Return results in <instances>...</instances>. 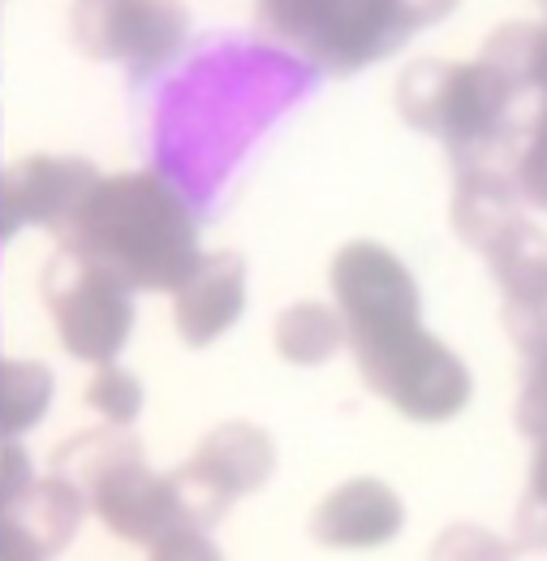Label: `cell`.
Here are the masks:
<instances>
[{
  "mask_svg": "<svg viewBox=\"0 0 547 561\" xmlns=\"http://www.w3.org/2000/svg\"><path fill=\"white\" fill-rule=\"evenodd\" d=\"M57 238L126 289H177L203 260L186 199L155 173L100 178Z\"/></svg>",
  "mask_w": 547,
  "mask_h": 561,
  "instance_id": "6da1fadb",
  "label": "cell"
},
{
  "mask_svg": "<svg viewBox=\"0 0 547 561\" xmlns=\"http://www.w3.org/2000/svg\"><path fill=\"white\" fill-rule=\"evenodd\" d=\"M453 9L457 0H259V26L315 66L353 73Z\"/></svg>",
  "mask_w": 547,
  "mask_h": 561,
  "instance_id": "7a4b0ae2",
  "label": "cell"
},
{
  "mask_svg": "<svg viewBox=\"0 0 547 561\" xmlns=\"http://www.w3.org/2000/svg\"><path fill=\"white\" fill-rule=\"evenodd\" d=\"M522 91L482 61H414L397 82V108L414 130L435 135L457 156V169L482 164L504 142V117Z\"/></svg>",
  "mask_w": 547,
  "mask_h": 561,
  "instance_id": "3957f363",
  "label": "cell"
},
{
  "mask_svg": "<svg viewBox=\"0 0 547 561\" xmlns=\"http://www.w3.org/2000/svg\"><path fill=\"white\" fill-rule=\"evenodd\" d=\"M353 358L362 380L414 423H444L470 402L466 363L422 329H410L380 346H362Z\"/></svg>",
  "mask_w": 547,
  "mask_h": 561,
  "instance_id": "277c9868",
  "label": "cell"
},
{
  "mask_svg": "<svg viewBox=\"0 0 547 561\" xmlns=\"http://www.w3.org/2000/svg\"><path fill=\"white\" fill-rule=\"evenodd\" d=\"M44 298L73 358L104 367L126 346L135 324V302H130V289L113 273L86 264L82 255L61 247L44 268Z\"/></svg>",
  "mask_w": 547,
  "mask_h": 561,
  "instance_id": "5b68a950",
  "label": "cell"
},
{
  "mask_svg": "<svg viewBox=\"0 0 547 561\" xmlns=\"http://www.w3.org/2000/svg\"><path fill=\"white\" fill-rule=\"evenodd\" d=\"M333 294L353 351L393 342L418 329V285L410 268L380 242H349L333 260Z\"/></svg>",
  "mask_w": 547,
  "mask_h": 561,
  "instance_id": "8992f818",
  "label": "cell"
},
{
  "mask_svg": "<svg viewBox=\"0 0 547 561\" xmlns=\"http://www.w3.org/2000/svg\"><path fill=\"white\" fill-rule=\"evenodd\" d=\"M69 26L86 57L151 73L186 44L190 9L182 0H78Z\"/></svg>",
  "mask_w": 547,
  "mask_h": 561,
  "instance_id": "52a82bcc",
  "label": "cell"
},
{
  "mask_svg": "<svg viewBox=\"0 0 547 561\" xmlns=\"http://www.w3.org/2000/svg\"><path fill=\"white\" fill-rule=\"evenodd\" d=\"M91 505L108 523V531H117L130 545H147V549H155L160 540H168L173 531L186 527V518L173 501V489H168V476H151L142 467V454L117 462L91 489Z\"/></svg>",
  "mask_w": 547,
  "mask_h": 561,
  "instance_id": "ba28073f",
  "label": "cell"
},
{
  "mask_svg": "<svg viewBox=\"0 0 547 561\" xmlns=\"http://www.w3.org/2000/svg\"><path fill=\"white\" fill-rule=\"evenodd\" d=\"M491 277L504 289V329L517 346H531L547 333V233L531 220H517L487 251Z\"/></svg>",
  "mask_w": 547,
  "mask_h": 561,
  "instance_id": "9c48e42d",
  "label": "cell"
},
{
  "mask_svg": "<svg viewBox=\"0 0 547 561\" xmlns=\"http://www.w3.org/2000/svg\"><path fill=\"white\" fill-rule=\"evenodd\" d=\"M95 182H100V173L86 160L31 156L4 173L9 216H13V225H44V229L61 233Z\"/></svg>",
  "mask_w": 547,
  "mask_h": 561,
  "instance_id": "30bf717a",
  "label": "cell"
},
{
  "mask_svg": "<svg viewBox=\"0 0 547 561\" xmlns=\"http://www.w3.org/2000/svg\"><path fill=\"white\" fill-rule=\"evenodd\" d=\"M173 320L186 346H207L229 333L246 307V264L233 251H216L195 264V273L173 289Z\"/></svg>",
  "mask_w": 547,
  "mask_h": 561,
  "instance_id": "8fae6325",
  "label": "cell"
},
{
  "mask_svg": "<svg viewBox=\"0 0 547 561\" xmlns=\"http://www.w3.org/2000/svg\"><path fill=\"white\" fill-rule=\"evenodd\" d=\"M406 527L401 496L380 480H349L319 501L311 536L328 549H380Z\"/></svg>",
  "mask_w": 547,
  "mask_h": 561,
  "instance_id": "7c38bea8",
  "label": "cell"
},
{
  "mask_svg": "<svg viewBox=\"0 0 547 561\" xmlns=\"http://www.w3.org/2000/svg\"><path fill=\"white\" fill-rule=\"evenodd\" d=\"M522 220L517 211V182L504 178L491 164H466L457 169V191H453V229L462 242L475 251H491L500 233H509Z\"/></svg>",
  "mask_w": 547,
  "mask_h": 561,
  "instance_id": "4fadbf2b",
  "label": "cell"
},
{
  "mask_svg": "<svg viewBox=\"0 0 547 561\" xmlns=\"http://www.w3.org/2000/svg\"><path fill=\"white\" fill-rule=\"evenodd\" d=\"M195 462H199L229 496L255 492L272 480L276 440L264 427H255V423H220L216 432L203 436Z\"/></svg>",
  "mask_w": 547,
  "mask_h": 561,
  "instance_id": "5bb4252c",
  "label": "cell"
},
{
  "mask_svg": "<svg viewBox=\"0 0 547 561\" xmlns=\"http://www.w3.org/2000/svg\"><path fill=\"white\" fill-rule=\"evenodd\" d=\"M9 514L39 545V553L53 558V553H61L73 540V531H78V523L86 514V496L73 489L69 480H61V476H48V480H39V484H31V489L22 492V501Z\"/></svg>",
  "mask_w": 547,
  "mask_h": 561,
  "instance_id": "9a60e30c",
  "label": "cell"
},
{
  "mask_svg": "<svg viewBox=\"0 0 547 561\" xmlns=\"http://www.w3.org/2000/svg\"><path fill=\"white\" fill-rule=\"evenodd\" d=\"M276 354L298 363V367H315L328 363L333 354L341 351L345 324L337 311H328L324 302H293L280 320H276Z\"/></svg>",
  "mask_w": 547,
  "mask_h": 561,
  "instance_id": "2e32d148",
  "label": "cell"
},
{
  "mask_svg": "<svg viewBox=\"0 0 547 561\" xmlns=\"http://www.w3.org/2000/svg\"><path fill=\"white\" fill-rule=\"evenodd\" d=\"M53 402V371L31 358H4L0 380V440H18L26 427L48 415Z\"/></svg>",
  "mask_w": 547,
  "mask_h": 561,
  "instance_id": "e0dca14e",
  "label": "cell"
},
{
  "mask_svg": "<svg viewBox=\"0 0 547 561\" xmlns=\"http://www.w3.org/2000/svg\"><path fill=\"white\" fill-rule=\"evenodd\" d=\"M135 454H142L138 440L121 436V432H82L53 454V476L69 480L78 492H91L117 462H126Z\"/></svg>",
  "mask_w": 547,
  "mask_h": 561,
  "instance_id": "ac0fdd59",
  "label": "cell"
},
{
  "mask_svg": "<svg viewBox=\"0 0 547 561\" xmlns=\"http://www.w3.org/2000/svg\"><path fill=\"white\" fill-rule=\"evenodd\" d=\"M168 489H173V501H177V510H182V518H186V527H211L224 510H229V492L220 489L211 476H207L199 462H186L177 476H168Z\"/></svg>",
  "mask_w": 547,
  "mask_h": 561,
  "instance_id": "d6986e66",
  "label": "cell"
},
{
  "mask_svg": "<svg viewBox=\"0 0 547 561\" xmlns=\"http://www.w3.org/2000/svg\"><path fill=\"white\" fill-rule=\"evenodd\" d=\"M86 407H91L95 415H104L108 423L126 427V423L138 420V411H142V385H138V376L113 367V363H104V367L91 376V385H86Z\"/></svg>",
  "mask_w": 547,
  "mask_h": 561,
  "instance_id": "ffe728a7",
  "label": "cell"
},
{
  "mask_svg": "<svg viewBox=\"0 0 547 561\" xmlns=\"http://www.w3.org/2000/svg\"><path fill=\"white\" fill-rule=\"evenodd\" d=\"M526 354V371H522V393H517V427L531 440L547 436V333L535 337L531 346H522Z\"/></svg>",
  "mask_w": 547,
  "mask_h": 561,
  "instance_id": "44dd1931",
  "label": "cell"
},
{
  "mask_svg": "<svg viewBox=\"0 0 547 561\" xmlns=\"http://www.w3.org/2000/svg\"><path fill=\"white\" fill-rule=\"evenodd\" d=\"M513 182H517L522 199H531L535 208H547V104H539V117H535L531 135L522 142V151H517Z\"/></svg>",
  "mask_w": 547,
  "mask_h": 561,
  "instance_id": "7402d4cb",
  "label": "cell"
},
{
  "mask_svg": "<svg viewBox=\"0 0 547 561\" xmlns=\"http://www.w3.org/2000/svg\"><path fill=\"white\" fill-rule=\"evenodd\" d=\"M517 545L522 549H547V436L535 449L531 462V484L517 510Z\"/></svg>",
  "mask_w": 547,
  "mask_h": 561,
  "instance_id": "603a6c76",
  "label": "cell"
},
{
  "mask_svg": "<svg viewBox=\"0 0 547 561\" xmlns=\"http://www.w3.org/2000/svg\"><path fill=\"white\" fill-rule=\"evenodd\" d=\"M431 561H509V545L479 527H453L440 536Z\"/></svg>",
  "mask_w": 547,
  "mask_h": 561,
  "instance_id": "cb8c5ba5",
  "label": "cell"
},
{
  "mask_svg": "<svg viewBox=\"0 0 547 561\" xmlns=\"http://www.w3.org/2000/svg\"><path fill=\"white\" fill-rule=\"evenodd\" d=\"M151 561H220V549L207 540V531L199 527H182L168 540H160L151 549Z\"/></svg>",
  "mask_w": 547,
  "mask_h": 561,
  "instance_id": "d4e9b609",
  "label": "cell"
},
{
  "mask_svg": "<svg viewBox=\"0 0 547 561\" xmlns=\"http://www.w3.org/2000/svg\"><path fill=\"white\" fill-rule=\"evenodd\" d=\"M35 484V471H31V458L18 440H0V489H4V501L9 510L22 501V492Z\"/></svg>",
  "mask_w": 547,
  "mask_h": 561,
  "instance_id": "484cf974",
  "label": "cell"
},
{
  "mask_svg": "<svg viewBox=\"0 0 547 561\" xmlns=\"http://www.w3.org/2000/svg\"><path fill=\"white\" fill-rule=\"evenodd\" d=\"M0 561H44L39 545L18 527L13 514H0Z\"/></svg>",
  "mask_w": 547,
  "mask_h": 561,
  "instance_id": "4316f807",
  "label": "cell"
},
{
  "mask_svg": "<svg viewBox=\"0 0 547 561\" xmlns=\"http://www.w3.org/2000/svg\"><path fill=\"white\" fill-rule=\"evenodd\" d=\"M531 91H539V100L547 104V22L539 35V53H535V70H531Z\"/></svg>",
  "mask_w": 547,
  "mask_h": 561,
  "instance_id": "83f0119b",
  "label": "cell"
},
{
  "mask_svg": "<svg viewBox=\"0 0 547 561\" xmlns=\"http://www.w3.org/2000/svg\"><path fill=\"white\" fill-rule=\"evenodd\" d=\"M18 225H13V216H9V199H4V169H0V238H9Z\"/></svg>",
  "mask_w": 547,
  "mask_h": 561,
  "instance_id": "f1b7e54d",
  "label": "cell"
},
{
  "mask_svg": "<svg viewBox=\"0 0 547 561\" xmlns=\"http://www.w3.org/2000/svg\"><path fill=\"white\" fill-rule=\"evenodd\" d=\"M0 514H9V501H4V489H0Z\"/></svg>",
  "mask_w": 547,
  "mask_h": 561,
  "instance_id": "f546056e",
  "label": "cell"
},
{
  "mask_svg": "<svg viewBox=\"0 0 547 561\" xmlns=\"http://www.w3.org/2000/svg\"><path fill=\"white\" fill-rule=\"evenodd\" d=\"M0 380H4V354H0Z\"/></svg>",
  "mask_w": 547,
  "mask_h": 561,
  "instance_id": "4dcf8cb0",
  "label": "cell"
},
{
  "mask_svg": "<svg viewBox=\"0 0 547 561\" xmlns=\"http://www.w3.org/2000/svg\"><path fill=\"white\" fill-rule=\"evenodd\" d=\"M539 4H544V9H547V0H539Z\"/></svg>",
  "mask_w": 547,
  "mask_h": 561,
  "instance_id": "1f68e13d",
  "label": "cell"
}]
</instances>
